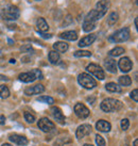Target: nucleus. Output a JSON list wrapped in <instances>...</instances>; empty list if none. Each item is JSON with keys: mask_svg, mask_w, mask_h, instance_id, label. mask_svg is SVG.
Instances as JSON below:
<instances>
[{"mask_svg": "<svg viewBox=\"0 0 138 146\" xmlns=\"http://www.w3.org/2000/svg\"><path fill=\"white\" fill-rule=\"evenodd\" d=\"M102 17L99 15V13L96 11V10H91L86 17L84 18V21H83V30L85 32H90L91 30L96 28V24L99 19H101Z\"/></svg>", "mask_w": 138, "mask_h": 146, "instance_id": "1", "label": "nucleus"}, {"mask_svg": "<svg viewBox=\"0 0 138 146\" xmlns=\"http://www.w3.org/2000/svg\"><path fill=\"white\" fill-rule=\"evenodd\" d=\"M20 16V11L19 9L15 5H8L1 10L0 17L3 21H16Z\"/></svg>", "mask_w": 138, "mask_h": 146, "instance_id": "2", "label": "nucleus"}, {"mask_svg": "<svg viewBox=\"0 0 138 146\" xmlns=\"http://www.w3.org/2000/svg\"><path fill=\"white\" fill-rule=\"evenodd\" d=\"M123 105L121 102H119L114 98H106L101 102V109L104 112H114V111H119Z\"/></svg>", "mask_w": 138, "mask_h": 146, "instance_id": "3", "label": "nucleus"}, {"mask_svg": "<svg viewBox=\"0 0 138 146\" xmlns=\"http://www.w3.org/2000/svg\"><path fill=\"white\" fill-rule=\"evenodd\" d=\"M131 32H130V29L126 27V28H122L120 30H118L116 32L110 35V41L114 42V43H122V42H126L130 38Z\"/></svg>", "mask_w": 138, "mask_h": 146, "instance_id": "4", "label": "nucleus"}, {"mask_svg": "<svg viewBox=\"0 0 138 146\" xmlns=\"http://www.w3.org/2000/svg\"><path fill=\"white\" fill-rule=\"evenodd\" d=\"M78 82L85 89H93L95 86H97V81L93 79L90 75L86 73H82L78 77Z\"/></svg>", "mask_w": 138, "mask_h": 146, "instance_id": "5", "label": "nucleus"}, {"mask_svg": "<svg viewBox=\"0 0 138 146\" xmlns=\"http://www.w3.org/2000/svg\"><path fill=\"white\" fill-rule=\"evenodd\" d=\"M86 69H87V70H88L90 74H93V75L96 78L100 79V80H103V79L105 78V75H104V70H103V69H102L101 67L99 66V65L91 63V64L87 65Z\"/></svg>", "mask_w": 138, "mask_h": 146, "instance_id": "6", "label": "nucleus"}, {"mask_svg": "<svg viewBox=\"0 0 138 146\" xmlns=\"http://www.w3.org/2000/svg\"><path fill=\"white\" fill-rule=\"evenodd\" d=\"M38 128L41 129L44 132H50V131H52L54 128H55V125L53 124L51 121H49L48 118H41L39 121H38Z\"/></svg>", "mask_w": 138, "mask_h": 146, "instance_id": "7", "label": "nucleus"}, {"mask_svg": "<svg viewBox=\"0 0 138 146\" xmlns=\"http://www.w3.org/2000/svg\"><path fill=\"white\" fill-rule=\"evenodd\" d=\"M110 7V0H100L96 5V11L99 13V15L101 17H103L106 14L107 10Z\"/></svg>", "mask_w": 138, "mask_h": 146, "instance_id": "8", "label": "nucleus"}, {"mask_svg": "<svg viewBox=\"0 0 138 146\" xmlns=\"http://www.w3.org/2000/svg\"><path fill=\"white\" fill-rule=\"evenodd\" d=\"M74 112L77 114L78 117L80 118H86L89 116V110L86 108L83 104H77L74 106Z\"/></svg>", "mask_w": 138, "mask_h": 146, "instance_id": "9", "label": "nucleus"}, {"mask_svg": "<svg viewBox=\"0 0 138 146\" xmlns=\"http://www.w3.org/2000/svg\"><path fill=\"white\" fill-rule=\"evenodd\" d=\"M118 66H119V68L121 72L123 73H129L132 67H133V64H132V61H131L129 58H122L119 60V63H118Z\"/></svg>", "mask_w": 138, "mask_h": 146, "instance_id": "10", "label": "nucleus"}, {"mask_svg": "<svg viewBox=\"0 0 138 146\" xmlns=\"http://www.w3.org/2000/svg\"><path fill=\"white\" fill-rule=\"evenodd\" d=\"M90 132H91V126L88 125V124H84V125H81L78 128L76 134H77L78 139H83L84 137L88 135Z\"/></svg>", "mask_w": 138, "mask_h": 146, "instance_id": "11", "label": "nucleus"}, {"mask_svg": "<svg viewBox=\"0 0 138 146\" xmlns=\"http://www.w3.org/2000/svg\"><path fill=\"white\" fill-rule=\"evenodd\" d=\"M51 113H52L53 117L55 118L60 124H62V125L65 124V115L63 114V112H62V110L60 108L53 107L52 109H51Z\"/></svg>", "mask_w": 138, "mask_h": 146, "instance_id": "12", "label": "nucleus"}, {"mask_svg": "<svg viewBox=\"0 0 138 146\" xmlns=\"http://www.w3.org/2000/svg\"><path fill=\"white\" fill-rule=\"evenodd\" d=\"M45 91V88L43 84H36L34 86H30V88H27L24 90V94L26 95H35V94H39L43 93Z\"/></svg>", "mask_w": 138, "mask_h": 146, "instance_id": "13", "label": "nucleus"}, {"mask_svg": "<svg viewBox=\"0 0 138 146\" xmlns=\"http://www.w3.org/2000/svg\"><path fill=\"white\" fill-rule=\"evenodd\" d=\"M10 141H12L13 143H15V144H18V145H27L28 144V140L27 138H24L22 135H19V134H11L10 137Z\"/></svg>", "mask_w": 138, "mask_h": 146, "instance_id": "14", "label": "nucleus"}, {"mask_svg": "<svg viewBox=\"0 0 138 146\" xmlns=\"http://www.w3.org/2000/svg\"><path fill=\"white\" fill-rule=\"evenodd\" d=\"M96 34H89V35H86L85 37H83L81 41L79 42V46L80 47H87V46H89L93 43V42L96 41Z\"/></svg>", "mask_w": 138, "mask_h": 146, "instance_id": "15", "label": "nucleus"}, {"mask_svg": "<svg viewBox=\"0 0 138 146\" xmlns=\"http://www.w3.org/2000/svg\"><path fill=\"white\" fill-rule=\"evenodd\" d=\"M96 128H97V130L101 131V132H108L110 130V128H112V125L108 122L104 121V119H100L96 124Z\"/></svg>", "mask_w": 138, "mask_h": 146, "instance_id": "16", "label": "nucleus"}, {"mask_svg": "<svg viewBox=\"0 0 138 146\" xmlns=\"http://www.w3.org/2000/svg\"><path fill=\"white\" fill-rule=\"evenodd\" d=\"M19 80L24 83H30V82H33L36 77H35V75L33 74V72H29V73H24V74H20L19 75Z\"/></svg>", "mask_w": 138, "mask_h": 146, "instance_id": "17", "label": "nucleus"}, {"mask_svg": "<svg viewBox=\"0 0 138 146\" xmlns=\"http://www.w3.org/2000/svg\"><path fill=\"white\" fill-rule=\"evenodd\" d=\"M104 66H105V68L110 73L115 74L117 72V63L113 59H106L105 61H104Z\"/></svg>", "mask_w": 138, "mask_h": 146, "instance_id": "18", "label": "nucleus"}, {"mask_svg": "<svg viewBox=\"0 0 138 146\" xmlns=\"http://www.w3.org/2000/svg\"><path fill=\"white\" fill-rule=\"evenodd\" d=\"M36 27L38 32H46L49 30V26L47 24V21H45V18L43 17H39L36 21Z\"/></svg>", "mask_w": 138, "mask_h": 146, "instance_id": "19", "label": "nucleus"}, {"mask_svg": "<svg viewBox=\"0 0 138 146\" xmlns=\"http://www.w3.org/2000/svg\"><path fill=\"white\" fill-rule=\"evenodd\" d=\"M60 37L67 41H76L78 38V33L76 31H66L60 34Z\"/></svg>", "mask_w": 138, "mask_h": 146, "instance_id": "20", "label": "nucleus"}, {"mask_svg": "<svg viewBox=\"0 0 138 146\" xmlns=\"http://www.w3.org/2000/svg\"><path fill=\"white\" fill-rule=\"evenodd\" d=\"M53 48L57 50V52H66L68 50V44H66L65 42H57L53 44Z\"/></svg>", "mask_w": 138, "mask_h": 146, "instance_id": "21", "label": "nucleus"}, {"mask_svg": "<svg viewBox=\"0 0 138 146\" xmlns=\"http://www.w3.org/2000/svg\"><path fill=\"white\" fill-rule=\"evenodd\" d=\"M48 58H49L50 63H52V64H57V63H58V61H60V54H58V52H57L55 50L50 51Z\"/></svg>", "mask_w": 138, "mask_h": 146, "instance_id": "22", "label": "nucleus"}, {"mask_svg": "<svg viewBox=\"0 0 138 146\" xmlns=\"http://www.w3.org/2000/svg\"><path fill=\"white\" fill-rule=\"evenodd\" d=\"M105 88L108 92H113V93H115V92L120 93V92H121V88H120L118 84L114 83V82H110V83H107V84L105 85Z\"/></svg>", "mask_w": 138, "mask_h": 146, "instance_id": "23", "label": "nucleus"}, {"mask_svg": "<svg viewBox=\"0 0 138 146\" xmlns=\"http://www.w3.org/2000/svg\"><path fill=\"white\" fill-rule=\"evenodd\" d=\"M123 52H124V49L122 48V47H116V48L112 49L110 52H108V54H110V57H119Z\"/></svg>", "mask_w": 138, "mask_h": 146, "instance_id": "24", "label": "nucleus"}, {"mask_svg": "<svg viewBox=\"0 0 138 146\" xmlns=\"http://www.w3.org/2000/svg\"><path fill=\"white\" fill-rule=\"evenodd\" d=\"M132 83V79L129 76H122L119 78V84L123 85V86H129Z\"/></svg>", "mask_w": 138, "mask_h": 146, "instance_id": "25", "label": "nucleus"}, {"mask_svg": "<svg viewBox=\"0 0 138 146\" xmlns=\"http://www.w3.org/2000/svg\"><path fill=\"white\" fill-rule=\"evenodd\" d=\"M118 18H119V15H118L116 12L110 13L108 18H107V24L110 25V26H113L114 24H116V21H118Z\"/></svg>", "mask_w": 138, "mask_h": 146, "instance_id": "26", "label": "nucleus"}, {"mask_svg": "<svg viewBox=\"0 0 138 146\" xmlns=\"http://www.w3.org/2000/svg\"><path fill=\"white\" fill-rule=\"evenodd\" d=\"M10 96V91L5 85H0V98H7Z\"/></svg>", "mask_w": 138, "mask_h": 146, "instance_id": "27", "label": "nucleus"}, {"mask_svg": "<svg viewBox=\"0 0 138 146\" xmlns=\"http://www.w3.org/2000/svg\"><path fill=\"white\" fill-rule=\"evenodd\" d=\"M37 102H46V104H49V105H52L54 102V99L52 97H49V96H41V97L37 98Z\"/></svg>", "mask_w": 138, "mask_h": 146, "instance_id": "28", "label": "nucleus"}, {"mask_svg": "<svg viewBox=\"0 0 138 146\" xmlns=\"http://www.w3.org/2000/svg\"><path fill=\"white\" fill-rule=\"evenodd\" d=\"M91 56V52L87 51V50H78L74 52V57L80 58V57H90Z\"/></svg>", "mask_w": 138, "mask_h": 146, "instance_id": "29", "label": "nucleus"}, {"mask_svg": "<svg viewBox=\"0 0 138 146\" xmlns=\"http://www.w3.org/2000/svg\"><path fill=\"white\" fill-rule=\"evenodd\" d=\"M24 119L27 121L28 123H34L35 122V116L33 115V114L29 113V112H24Z\"/></svg>", "mask_w": 138, "mask_h": 146, "instance_id": "30", "label": "nucleus"}, {"mask_svg": "<svg viewBox=\"0 0 138 146\" xmlns=\"http://www.w3.org/2000/svg\"><path fill=\"white\" fill-rule=\"evenodd\" d=\"M96 143H97L98 146H106L105 140L103 139V137L99 135V134H97V135H96Z\"/></svg>", "mask_w": 138, "mask_h": 146, "instance_id": "31", "label": "nucleus"}, {"mask_svg": "<svg viewBox=\"0 0 138 146\" xmlns=\"http://www.w3.org/2000/svg\"><path fill=\"white\" fill-rule=\"evenodd\" d=\"M120 125H121L122 130H127V128L130 127V122H129L127 118H123L121 121V123H120Z\"/></svg>", "mask_w": 138, "mask_h": 146, "instance_id": "32", "label": "nucleus"}, {"mask_svg": "<svg viewBox=\"0 0 138 146\" xmlns=\"http://www.w3.org/2000/svg\"><path fill=\"white\" fill-rule=\"evenodd\" d=\"M20 50L22 52H31L33 50V48H32V46H31V44H26V45H24V46H21Z\"/></svg>", "mask_w": 138, "mask_h": 146, "instance_id": "33", "label": "nucleus"}, {"mask_svg": "<svg viewBox=\"0 0 138 146\" xmlns=\"http://www.w3.org/2000/svg\"><path fill=\"white\" fill-rule=\"evenodd\" d=\"M131 98H133L135 102H138V90L135 89L131 92Z\"/></svg>", "mask_w": 138, "mask_h": 146, "instance_id": "34", "label": "nucleus"}, {"mask_svg": "<svg viewBox=\"0 0 138 146\" xmlns=\"http://www.w3.org/2000/svg\"><path fill=\"white\" fill-rule=\"evenodd\" d=\"M32 72H33V74L35 75L36 79H43V74H41V72L39 69H33Z\"/></svg>", "mask_w": 138, "mask_h": 146, "instance_id": "35", "label": "nucleus"}, {"mask_svg": "<svg viewBox=\"0 0 138 146\" xmlns=\"http://www.w3.org/2000/svg\"><path fill=\"white\" fill-rule=\"evenodd\" d=\"M39 34H41V36L44 37V38H51V37H52V34H46V33H44V32H39Z\"/></svg>", "mask_w": 138, "mask_h": 146, "instance_id": "36", "label": "nucleus"}, {"mask_svg": "<svg viewBox=\"0 0 138 146\" xmlns=\"http://www.w3.org/2000/svg\"><path fill=\"white\" fill-rule=\"evenodd\" d=\"M9 78L7 76H3V75H0V81H8Z\"/></svg>", "mask_w": 138, "mask_h": 146, "instance_id": "37", "label": "nucleus"}, {"mask_svg": "<svg viewBox=\"0 0 138 146\" xmlns=\"http://www.w3.org/2000/svg\"><path fill=\"white\" fill-rule=\"evenodd\" d=\"M87 100H88L89 102H95V98H87Z\"/></svg>", "mask_w": 138, "mask_h": 146, "instance_id": "38", "label": "nucleus"}, {"mask_svg": "<svg viewBox=\"0 0 138 146\" xmlns=\"http://www.w3.org/2000/svg\"><path fill=\"white\" fill-rule=\"evenodd\" d=\"M137 21H138L137 18H135V21H134V23H135V28H136V29L138 28V27H137Z\"/></svg>", "mask_w": 138, "mask_h": 146, "instance_id": "39", "label": "nucleus"}, {"mask_svg": "<svg viewBox=\"0 0 138 146\" xmlns=\"http://www.w3.org/2000/svg\"><path fill=\"white\" fill-rule=\"evenodd\" d=\"M134 146H138V140H135L134 141Z\"/></svg>", "mask_w": 138, "mask_h": 146, "instance_id": "40", "label": "nucleus"}, {"mask_svg": "<svg viewBox=\"0 0 138 146\" xmlns=\"http://www.w3.org/2000/svg\"><path fill=\"white\" fill-rule=\"evenodd\" d=\"M2 146H12L11 144H8V143H4V144H2Z\"/></svg>", "mask_w": 138, "mask_h": 146, "instance_id": "41", "label": "nucleus"}, {"mask_svg": "<svg viewBox=\"0 0 138 146\" xmlns=\"http://www.w3.org/2000/svg\"><path fill=\"white\" fill-rule=\"evenodd\" d=\"M10 62H11V63H15V59H11V60H10Z\"/></svg>", "mask_w": 138, "mask_h": 146, "instance_id": "42", "label": "nucleus"}, {"mask_svg": "<svg viewBox=\"0 0 138 146\" xmlns=\"http://www.w3.org/2000/svg\"><path fill=\"white\" fill-rule=\"evenodd\" d=\"M84 146H93V145H91V144H85Z\"/></svg>", "mask_w": 138, "mask_h": 146, "instance_id": "43", "label": "nucleus"}, {"mask_svg": "<svg viewBox=\"0 0 138 146\" xmlns=\"http://www.w3.org/2000/svg\"><path fill=\"white\" fill-rule=\"evenodd\" d=\"M1 57H2V54H1V52H0V58H1Z\"/></svg>", "mask_w": 138, "mask_h": 146, "instance_id": "44", "label": "nucleus"}]
</instances>
